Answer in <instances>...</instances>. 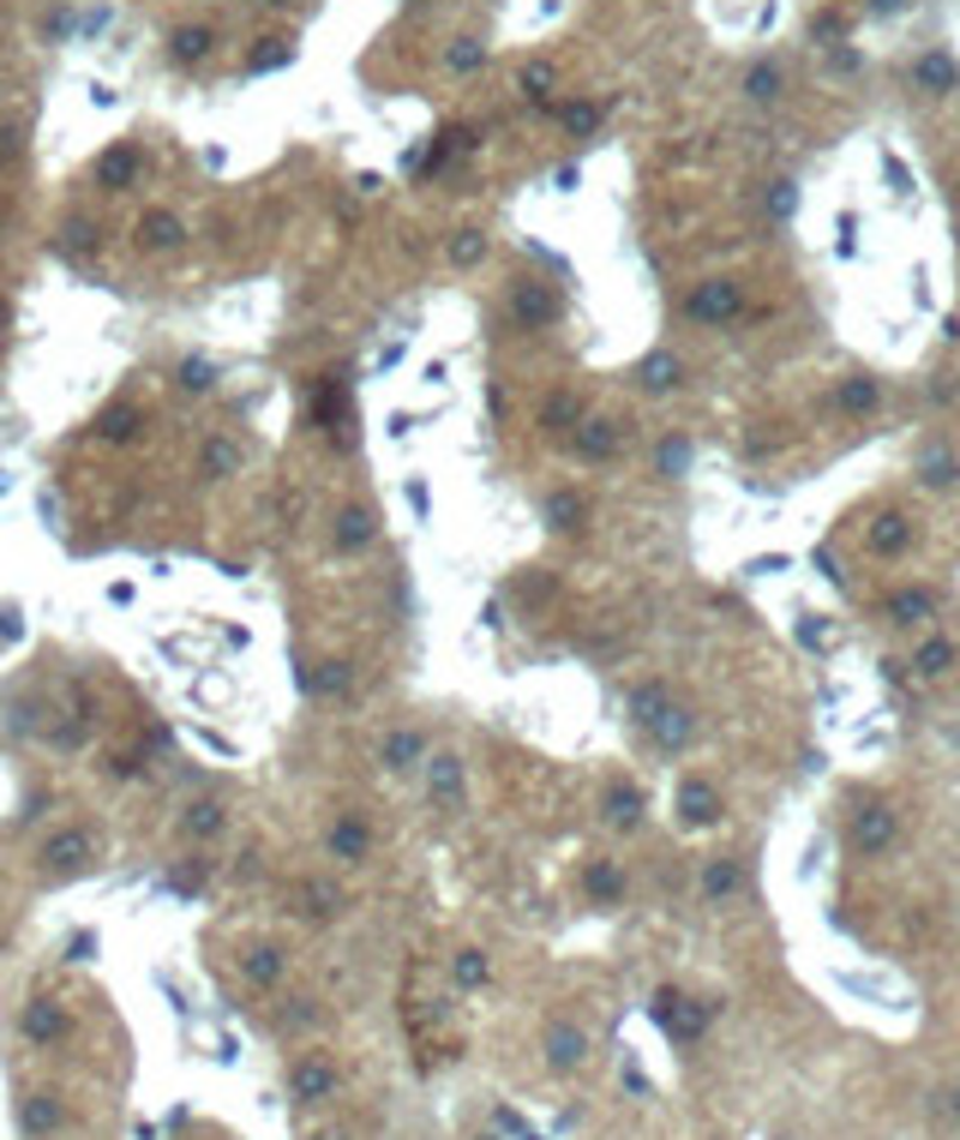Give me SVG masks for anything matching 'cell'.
<instances>
[{
	"label": "cell",
	"instance_id": "30bf717a",
	"mask_svg": "<svg viewBox=\"0 0 960 1140\" xmlns=\"http://www.w3.org/2000/svg\"><path fill=\"white\" fill-rule=\"evenodd\" d=\"M427 733L420 726H396V733H384V745H379V763L391 768V775H415V768H427Z\"/></svg>",
	"mask_w": 960,
	"mask_h": 1140
},
{
	"label": "cell",
	"instance_id": "52a82bcc",
	"mask_svg": "<svg viewBox=\"0 0 960 1140\" xmlns=\"http://www.w3.org/2000/svg\"><path fill=\"white\" fill-rule=\"evenodd\" d=\"M240 979L252 984V991H276V984L289 979V949L276 937H252L247 949H240Z\"/></svg>",
	"mask_w": 960,
	"mask_h": 1140
},
{
	"label": "cell",
	"instance_id": "8d00e7d4",
	"mask_svg": "<svg viewBox=\"0 0 960 1140\" xmlns=\"http://www.w3.org/2000/svg\"><path fill=\"white\" fill-rule=\"evenodd\" d=\"M541 420H546V427H553V432H576V420H583V403H576L571 391H558V396H546Z\"/></svg>",
	"mask_w": 960,
	"mask_h": 1140
},
{
	"label": "cell",
	"instance_id": "603a6c76",
	"mask_svg": "<svg viewBox=\"0 0 960 1140\" xmlns=\"http://www.w3.org/2000/svg\"><path fill=\"white\" fill-rule=\"evenodd\" d=\"M240 463H247V451H240L235 439H228V432H211V439H204V451H199V469L211 481H228V475H240Z\"/></svg>",
	"mask_w": 960,
	"mask_h": 1140
},
{
	"label": "cell",
	"instance_id": "ba28073f",
	"mask_svg": "<svg viewBox=\"0 0 960 1140\" xmlns=\"http://www.w3.org/2000/svg\"><path fill=\"white\" fill-rule=\"evenodd\" d=\"M97 865V840L84 828H60V835L43 840V870L48 877H79V870Z\"/></svg>",
	"mask_w": 960,
	"mask_h": 1140
},
{
	"label": "cell",
	"instance_id": "f1b7e54d",
	"mask_svg": "<svg viewBox=\"0 0 960 1140\" xmlns=\"http://www.w3.org/2000/svg\"><path fill=\"white\" fill-rule=\"evenodd\" d=\"M583 889H588V901L612 906V901H624V870L612 865V858H595V865L583 870Z\"/></svg>",
	"mask_w": 960,
	"mask_h": 1140
},
{
	"label": "cell",
	"instance_id": "484cf974",
	"mask_svg": "<svg viewBox=\"0 0 960 1140\" xmlns=\"http://www.w3.org/2000/svg\"><path fill=\"white\" fill-rule=\"evenodd\" d=\"M97 181L109 187V192H126V187H133V181H138V145H114V150H102Z\"/></svg>",
	"mask_w": 960,
	"mask_h": 1140
},
{
	"label": "cell",
	"instance_id": "681fc988",
	"mask_svg": "<svg viewBox=\"0 0 960 1140\" xmlns=\"http://www.w3.org/2000/svg\"><path fill=\"white\" fill-rule=\"evenodd\" d=\"M870 7H877V12H901L906 0H870Z\"/></svg>",
	"mask_w": 960,
	"mask_h": 1140
},
{
	"label": "cell",
	"instance_id": "836d02e7",
	"mask_svg": "<svg viewBox=\"0 0 960 1140\" xmlns=\"http://www.w3.org/2000/svg\"><path fill=\"white\" fill-rule=\"evenodd\" d=\"M138 432H145V415H138L133 403H121V408H109V415H102V439H114V444H133Z\"/></svg>",
	"mask_w": 960,
	"mask_h": 1140
},
{
	"label": "cell",
	"instance_id": "6da1fadb",
	"mask_svg": "<svg viewBox=\"0 0 960 1140\" xmlns=\"http://www.w3.org/2000/svg\"><path fill=\"white\" fill-rule=\"evenodd\" d=\"M283 1086H289V1098L301 1110H325V1105H337V1098H342V1062L330 1057V1050L306 1045V1050H294V1057H289Z\"/></svg>",
	"mask_w": 960,
	"mask_h": 1140
},
{
	"label": "cell",
	"instance_id": "f546056e",
	"mask_svg": "<svg viewBox=\"0 0 960 1140\" xmlns=\"http://www.w3.org/2000/svg\"><path fill=\"white\" fill-rule=\"evenodd\" d=\"M678 379H685V366H678V354H667V349H655L643 366H636V384H643V391H655V396L678 391Z\"/></svg>",
	"mask_w": 960,
	"mask_h": 1140
},
{
	"label": "cell",
	"instance_id": "7c38bea8",
	"mask_svg": "<svg viewBox=\"0 0 960 1140\" xmlns=\"http://www.w3.org/2000/svg\"><path fill=\"white\" fill-rule=\"evenodd\" d=\"M655 1020L673 1032V1039H697V1032L709 1027V1008L690 1003V996H678V991H660L655 996Z\"/></svg>",
	"mask_w": 960,
	"mask_h": 1140
},
{
	"label": "cell",
	"instance_id": "e0dca14e",
	"mask_svg": "<svg viewBox=\"0 0 960 1140\" xmlns=\"http://www.w3.org/2000/svg\"><path fill=\"white\" fill-rule=\"evenodd\" d=\"M678 823L685 828L721 823V792H714L702 775H685V787H678Z\"/></svg>",
	"mask_w": 960,
	"mask_h": 1140
},
{
	"label": "cell",
	"instance_id": "2e32d148",
	"mask_svg": "<svg viewBox=\"0 0 960 1140\" xmlns=\"http://www.w3.org/2000/svg\"><path fill=\"white\" fill-rule=\"evenodd\" d=\"M510 313H517L522 330H541V325H553V318H558V294L546 283H517V289H510Z\"/></svg>",
	"mask_w": 960,
	"mask_h": 1140
},
{
	"label": "cell",
	"instance_id": "1f68e13d",
	"mask_svg": "<svg viewBox=\"0 0 960 1140\" xmlns=\"http://www.w3.org/2000/svg\"><path fill=\"white\" fill-rule=\"evenodd\" d=\"M780 91H787V72H780L775 60H757V67L745 72V97L750 102H780Z\"/></svg>",
	"mask_w": 960,
	"mask_h": 1140
},
{
	"label": "cell",
	"instance_id": "5b68a950",
	"mask_svg": "<svg viewBox=\"0 0 960 1140\" xmlns=\"http://www.w3.org/2000/svg\"><path fill=\"white\" fill-rule=\"evenodd\" d=\"M901 840V816L889 811V804H859V811L847 816V847L859 858H882Z\"/></svg>",
	"mask_w": 960,
	"mask_h": 1140
},
{
	"label": "cell",
	"instance_id": "7bdbcfd3",
	"mask_svg": "<svg viewBox=\"0 0 960 1140\" xmlns=\"http://www.w3.org/2000/svg\"><path fill=\"white\" fill-rule=\"evenodd\" d=\"M306 918H318V925H325V918H337L342 913V894L337 889H325V882H318V889H306V906H301Z\"/></svg>",
	"mask_w": 960,
	"mask_h": 1140
},
{
	"label": "cell",
	"instance_id": "f6af8a7d",
	"mask_svg": "<svg viewBox=\"0 0 960 1140\" xmlns=\"http://www.w3.org/2000/svg\"><path fill=\"white\" fill-rule=\"evenodd\" d=\"M522 97H529V102L553 97V67H529V72H522Z\"/></svg>",
	"mask_w": 960,
	"mask_h": 1140
},
{
	"label": "cell",
	"instance_id": "7dc6e473",
	"mask_svg": "<svg viewBox=\"0 0 960 1140\" xmlns=\"http://www.w3.org/2000/svg\"><path fill=\"white\" fill-rule=\"evenodd\" d=\"M283 60H289V48H264V55H247V72H271Z\"/></svg>",
	"mask_w": 960,
	"mask_h": 1140
},
{
	"label": "cell",
	"instance_id": "ee69618b",
	"mask_svg": "<svg viewBox=\"0 0 960 1140\" xmlns=\"http://www.w3.org/2000/svg\"><path fill=\"white\" fill-rule=\"evenodd\" d=\"M444 60H451V72H475L481 60H486V48L475 43V36H463V43H456V48H451V55H444Z\"/></svg>",
	"mask_w": 960,
	"mask_h": 1140
},
{
	"label": "cell",
	"instance_id": "7a4b0ae2",
	"mask_svg": "<svg viewBox=\"0 0 960 1140\" xmlns=\"http://www.w3.org/2000/svg\"><path fill=\"white\" fill-rule=\"evenodd\" d=\"M631 714H636V726H643V738H648L655 750H685V745H690V726H697V721H690V709H678V702H673L660 685H643V690H636V697H631Z\"/></svg>",
	"mask_w": 960,
	"mask_h": 1140
},
{
	"label": "cell",
	"instance_id": "f35d334b",
	"mask_svg": "<svg viewBox=\"0 0 960 1140\" xmlns=\"http://www.w3.org/2000/svg\"><path fill=\"white\" fill-rule=\"evenodd\" d=\"M840 408H847V415H870V408H877V379L852 373L847 384H840Z\"/></svg>",
	"mask_w": 960,
	"mask_h": 1140
},
{
	"label": "cell",
	"instance_id": "44dd1931",
	"mask_svg": "<svg viewBox=\"0 0 960 1140\" xmlns=\"http://www.w3.org/2000/svg\"><path fill=\"white\" fill-rule=\"evenodd\" d=\"M906 546H913V517H906V510H882V517L870 522V553L894 558V553H906Z\"/></svg>",
	"mask_w": 960,
	"mask_h": 1140
},
{
	"label": "cell",
	"instance_id": "5bb4252c",
	"mask_svg": "<svg viewBox=\"0 0 960 1140\" xmlns=\"http://www.w3.org/2000/svg\"><path fill=\"white\" fill-rule=\"evenodd\" d=\"M427 792H432V804H444V811L463 804V757H456V750H432L427 757Z\"/></svg>",
	"mask_w": 960,
	"mask_h": 1140
},
{
	"label": "cell",
	"instance_id": "9a60e30c",
	"mask_svg": "<svg viewBox=\"0 0 960 1140\" xmlns=\"http://www.w3.org/2000/svg\"><path fill=\"white\" fill-rule=\"evenodd\" d=\"M571 444H576V456H588V463H607V456H619V420L583 415L576 432H571Z\"/></svg>",
	"mask_w": 960,
	"mask_h": 1140
},
{
	"label": "cell",
	"instance_id": "e575fe53",
	"mask_svg": "<svg viewBox=\"0 0 960 1140\" xmlns=\"http://www.w3.org/2000/svg\"><path fill=\"white\" fill-rule=\"evenodd\" d=\"M451 979L463 984V991H481V984L493 979V960H486L481 949H463V955L451 960Z\"/></svg>",
	"mask_w": 960,
	"mask_h": 1140
},
{
	"label": "cell",
	"instance_id": "f907efd6",
	"mask_svg": "<svg viewBox=\"0 0 960 1140\" xmlns=\"http://www.w3.org/2000/svg\"><path fill=\"white\" fill-rule=\"evenodd\" d=\"M0 330H7V301H0Z\"/></svg>",
	"mask_w": 960,
	"mask_h": 1140
},
{
	"label": "cell",
	"instance_id": "d6a6232c",
	"mask_svg": "<svg viewBox=\"0 0 960 1140\" xmlns=\"http://www.w3.org/2000/svg\"><path fill=\"white\" fill-rule=\"evenodd\" d=\"M913 79L925 84V91H937V97H942V91H955V84H960V67H955L949 55H925V60H918V72H913Z\"/></svg>",
	"mask_w": 960,
	"mask_h": 1140
},
{
	"label": "cell",
	"instance_id": "9c48e42d",
	"mask_svg": "<svg viewBox=\"0 0 960 1140\" xmlns=\"http://www.w3.org/2000/svg\"><path fill=\"white\" fill-rule=\"evenodd\" d=\"M60 1122H67V1105H60V1093H48V1086H31V1093L19 1098V1129H24V1140H55Z\"/></svg>",
	"mask_w": 960,
	"mask_h": 1140
},
{
	"label": "cell",
	"instance_id": "60d3db41",
	"mask_svg": "<svg viewBox=\"0 0 960 1140\" xmlns=\"http://www.w3.org/2000/svg\"><path fill=\"white\" fill-rule=\"evenodd\" d=\"M181 391H192V396L216 391V366L204 361V354H187V361H181Z\"/></svg>",
	"mask_w": 960,
	"mask_h": 1140
},
{
	"label": "cell",
	"instance_id": "277c9868",
	"mask_svg": "<svg viewBox=\"0 0 960 1140\" xmlns=\"http://www.w3.org/2000/svg\"><path fill=\"white\" fill-rule=\"evenodd\" d=\"M72 1032V1008L60 1003V996H31V1003L19 1008V1039L36 1045V1050H60Z\"/></svg>",
	"mask_w": 960,
	"mask_h": 1140
},
{
	"label": "cell",
	"instance_id": "c3c4849f",
	"mask_svg": "<svg viewBox=\"0 0 960 1140\" xmlns=\"http://www.w3.org/2000/svg\"><path fill=\"white\" fill-rule=\"evenodd\" d=\"M942 1117H949V1122H955V1129H960V1081L949 1086V1093H942Z\"/></svg>",
	"mask_w": 960,
	"mask_h": 1140
},
{
	"label": "cell",
	"instance_id": "4fadbf2b",
	"mask_svg": "<svg viewBox=\"0 0 960 1140\" xmlns=\"http://www.w3.org/2000/svg\"><path fill=\"white\" fill-rule=\"evenodd\" d=\"M583 1062H588V1032L576 1027V1020H553V1027H546V1069L571 1074V1069H583Z\"/></svg>",
	"mask_w": 960,
	"mask_h": 1140
},
{
	"label": "cell",
	"instance_id": "bcb514c9",
	"mask_svg": "<svg viewBox=\"0 0 960 1140\" xmlns=\"http://www.w3.org/2000/svg\"><path fill=\"white\" fill-rule=\"evenodd\" d=\"M792 199H799V187L775 181V192H768V211H775V223H787V216H792Z\"/></svg>",
	"mask_w": 960,
	"mask_h": 1140
},
{
	"label": "cell",
	"instance_id": "cb8c5ba5",
	"mask_svg": "<svg viewBox=\"0 0 960 1140\" xmlns=\"http://www.w3.org/2000/svg\"><path fill=\"white\" fill-rule=\"evenodd\" d=\"M211 48H216L211 24H181V31L169 36V60H174V67H199V60H211Z\"/></svg>",
	"mask_w": 960,
	"mask_h": 1140
},
{
	"label": "cell",
	"instance_id": "ab89813d",
	"mask_svg": "<svg viewBox=\"0 0 960 1140\" xmlns=\"http://www.w3.org/2000/svg\"><path fill=\"white\" fill-rule=\"evenodd\" d=\"M558 126H565L571 138H588L600 126V109L595 102H565V109H558Z\"/></svg>",
	"mask_w": 960,
	"mask_h": 1140
},
{
	"label": "cell",
	"instance_id": "4dcf8cb0",
	"mask_svg": "<svg viewBox=\"0 0 960 1140\" xmlns=\"http://www.w3.org/2000/svg\"><path fill=\"white\" fill-rule=\"evenodd\" d=\"M918 481H925V486H937V493L960 481V463H955V451H949V444H925V451H918Z\"/></svg>",
	"mask_w": 960,
	"mask_h": 1140
},
{
	"label": "cell",
	"instance_id": "ac0fdd59",
	"mask_svg": "<svg viewBox=\"0 0 960 1140\" xmlns=\"http://www.w3.org/2000/svg\"><path fill=\"white\" fill-rule=\"evenodd\" d=\"M882 619L901 624V631H918L925 619H937V595H930V588H894V595L882 600Z\"/></svg>",
	"mask_w": 960,
	"mask_h": 1140
},
{
	"label": "cell",
	"instance_id": "74e56055",
	"mask_svg": "<svg viewBox=\"0 0 960 1140\" xmlns=\"http://www.w3.org/2000/svg\"><path fill=\"white\" fill-rule=\"evenodd\" d=\"M733 889H738V865H733V858H709V870H702V894H709V901H726Z\"/></svg>",
	"mask_w": 960,
	"mask_h": 1140
},
{
	"label": "cell",
	"instance_id": "7402d4cb",
	"mask_svg": "<svg viewBox=\"0 0 960 1140\" xmlns=\"http://www.w3.org/2000/svg\"><path fill=\"white\" fill-rule=\"evenodd\" d=\"M228 828V804L223 799H192L187 816H181V835L187 840H216Z\"/></svg>",
	"mask_w": 960,
	"mask_h": 1140
},
{
	"label": "cell",
	"instance_id": "ffe728a7",
	"mask_svg": "<svg viewBox=\"0 0 960 1140\" xmlns=\"http://www.w3.org/2000/svg\"><path fill=\"white\" fill-rule=\"evenodd\" d=\"M301 685H306V697L330 702V697H349L354 673H349V661H313V666H301Z\"/></svg>",
	"mask_w": 960,
	"mask_h": 1140
},
{
	"label": "cell",
	"instance_id": "8fae6325",
	"mask_svg": "<svg viewBox=\"0 0 960 1140\" xmlns=\"http://www.w3.org/2000/svg\"><path fill=\"white\" fill-rule=\"evenodd\" d=\"M330 541H337V553H366V546L379 541V510L373 505H342Z\"/></svg>",
	"mask_w": 960,
	"mask_h": 1140
},
{
	"label": "cell",
	"instance_id": "4316f807",
	"mask_svg": "<svg viewBox=\"0 0 960 1140\" xmlns=\"http://www.w3.org/2000/svg\"><path fill=\"white\" fill-rule=\"evenodd\" d=\"M546 522H553L558 534H576L588 522V498L571 493V486H558V493H546Z\"/></svg>",
	"mask_w": 960,
	"mask_h": 1140
},
{
	"label": "cell",
	"instance_id": "b9f144b4",
	"mask_svg": "<svg viewBox=\"0 0 960 1140\" xmlns=\"http://www.w3.org/2000/svg\"><path fill=\"white\" fill-rule=\"evenodd\" d=\"M481 259H486V235H481V228H456L451 264H481Z\"/></svg>",
	"mask_w": 960,
	"mask_h": 1140
},
{
	"label": "cell",
	"instance_id": "3957f363",
	"mask_svg": "<svg viewBox=\"0 0 960 1140\" xmlns=\"http://www.w3.org/2000/svg\"><path fill=\"white\" fill-rule=\"evenodd\" d=\"M738 313H745V289H738L733 276H709V283H697L685 294V318H690V325H702V330L733 325Z\"/></svg>",
	"mask_w": 960,
	"mask_h": 1140
},
{
	"label": "cell",
	"instance_id": "d4e9b609",
	"mask_svg": "<svg viewBox=\"0 0 960 1140\" xmlns=\"http://www.w3.org/2000/svg\"><path fill=\"white\" fill-rule=\"evenodd\" d=\"M955 661H960V648L949 643V636H925V643H918V655H913V673L925 678V685H937V678L955 673Z\"/></svg>",
	"mask_w": 960,
	"mask_h": 1140
},
{
	"label": "cell",
	"instance_id": "8992f818",
	"mask_svg": "<svg viewBox=\"0 0 960 1140\" xmlns=\"http://www.w3.org/2000/svg\"><path fill=\"white\" fill-rule=\"evenodd\" d=\"M325 858L330 865H366L373 858V823L361 811H337L325 828Z\"/></svg>",
	"mask_w": 960,
	"mask_h": 1140
},
{
	"label": "cell",
	"instance_id": "83f0119b",
	"mask_svg": "<svg viewBox=\"0 0 960 1140\" xmlns=\"http://www.w3.org/2000/svg\"><path fill=\"white\" fill-rule=\"evenodd\" d=\"M600 804H607V823L612 828H636V823H643V792H636L631 780H612Z\"/></svg>",
	"mask_w": 960,
	"mask_h": 1140
},
{
	"label": "cell",
	"instance_id": "816d5d0a",
	"mask_svg": "<svg viewBox=\"0 0 960 1140\" xmlns=\"http://www.w3.org/2000/svg\"><path fill=\"white\" fill-rule=\"evenodd\" d=\"M259 7H289V0H259Z\"/></svg>",
	"mask_w": 960,
	"mask_h": 1140
},
{
	"label": "cell",
	"instance_id": "d6986e66",
	"mask_svg": "<svg viewBox=\"0 0 960 1140\" xmlns=\"http://www.w3.org/2000/svg\"><path fill=\"white\" fill-rule=\"evenodd\" d=\"M138 247H145V252H181L187 247V223L174 211H145V216H138Z\"/></svg>",
	"mask_w": 960,
	"mask_h": 1140
},
{
	"label": "cell",
	"instance_id": "d590c367",
	"mask_svg": "<svg viewBox=\"0 0 960 1140\" xmlns=\"http://www.w3.org/2000/svg\"><path fill=\"white\" fill-rule=\"evenodd\" d=\"M685 469H690V444L685 439H660L655 444V475L660 481H685Z\"/></svg>",
	"mask_w": 960,
	"mask_h": 1140
}]
</instances>
